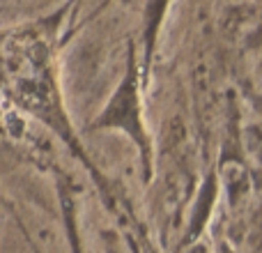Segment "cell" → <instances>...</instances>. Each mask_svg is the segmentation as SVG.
<instances>
[{
	"label": "cell",
	"instance_id": "1",
	"mask_svg": "<svg viewBox=\"0 0 262 253\" xmlns=\"http://www.w3.org/2000/svg\"><path fill=\"white\" fill-rule=\"evenodd\" d=\"M76 253H78V244H76Z\"/></svg>",
	"mask_w": 262,
	"mask_h": 253
}]
</instances>
